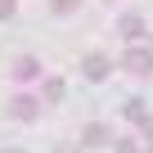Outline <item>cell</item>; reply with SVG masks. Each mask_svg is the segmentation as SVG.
Segmentation results:
<instances>
[]
</instances>
